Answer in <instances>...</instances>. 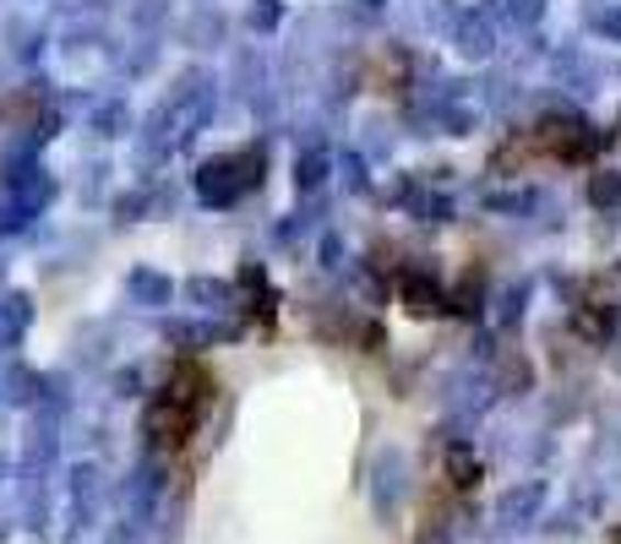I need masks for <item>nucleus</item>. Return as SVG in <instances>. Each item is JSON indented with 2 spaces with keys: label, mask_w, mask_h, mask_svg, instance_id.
Instances as JSON below:
<instances>
[{
  "label": "nucleus",
  "mask_w": 621,
  "mask_h": 544,
  "mask_svg": "<svg viewBox=\"0 0 621 544\" xmlns=\"http://www.w3.org/2000/svg\"><path fill=\"white\" fill-rule=\"evenodd\" d=\"M213 398H218V387H213L207 365H202V360H174L169 382L158 387L154 404H148V441H154L158 452L191 446V435L202 430Z\"/></svg>",
  "instance_id": "obj_1"
},
{
  "label": "nucleus",
  "mask_w": 621,
  "mask_h": 544,
  "mask_svg": "<svg viewBox=\"0 0 621 544\" xmlns=\"http://www.w3.org/2000/svg\"><path fill=\"white\" fill-rule=\"evenodd\" d=\"M529 147L545 158H562V163H584L600 147V136H589V126H578V121H540L529 132Z\"/></svg>",
  "instance_id": "obj_2"
}]
</instances>
